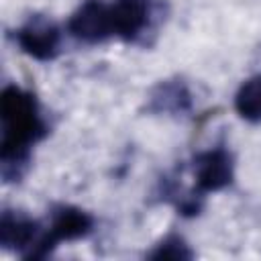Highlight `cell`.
Segmentation results:
<instances>
[{
  "instance_id": "6da1fadb",
  "label": "cell",
  "mask_w": 261,
  "mask_h": 261,
  "mask_svg": "<svg viewBox=\"0 0 261 261\" xmlns=\"http://www.w3.org/2000/svg\"><path fill=\"white\" fill-rule=\"evenodd\" d=\"M0 175L4 184L20 181L31 165L33 147L49 133L33 92L6 86L0 94Z\"/></svg>"
},
{
  "instance_id": "7a4b0ae2",
  "label": "cell",
  "mask_w": 261,
  "mask_h": 261,
  "mask_svg": "<svg viewBox=\"0 0 261 261\" xmlns=\"http://www.w3.org/2000/svg\"><path fill=\"white\" fill-rule=\"evenodd\" d=\"M94 226H96V220L88 210L71 204L53 206L49 224L45 226L41 241L37 243V247L31 251L27 259H45L55 251L59 243L86 239L88 234H92Z\"/></svg>"
},
{
  "instance_id": "3957f363",
  "label": "cell",
  "mask_w": 261,
  "mask_h": 261,
  "mask_svg": "<svg viewBox=\"0 0 261 261\" xmlns=\"http://www.w3.org/2000/svg\"><path fill=\"white\" fill-rule=\"evenodd\" d=\"M112 29L114 37L124 43L145 41L155 31L161 8L155 0H112Z\"/></svg>"
},
{
  "instance_id": "277c9868",
  "label": "cell",
  "mask_w": 261,
  "mask_h": 261,
  "mask_svg": "<svg viewBox=\"0 0 261 261\" xmlns=\"http://www.w3.org/2000/svg\"><path fill=\"white\" fill-rule=\"evenodd\" d=\"M14 41L24 55L47 63L61 51V29L45 14H31L14 31Z\"/></svg>"
},
{
  "instance_id": "5b68a950",
  "label": "cell",
  "mask_w": 261,
  "mask_h": 261,
  "mask_svg": "<svg viewBox=\"0 0 261 261\" xmlns=\"http://www.w3.org/2000/svg\"><path fill=\"white\" fill-rule=\"evenodd\" d=\"M192 175H194V190L200 196L226 190L234 181L232 153L224 147H212L200 151L192 159Z\"/></svg>"
},
{
  "instance_id": "8992f818",
  "label": "cell",
  "mask_w": 261,
  "mask_h": 261,
  "mask_svg": "<svg viewBox=\"0 0 261 261\" xmlns=\"http://www.w3.org/2000/svg\"><path fill=\"white\" fill-rule=\"evenodd\" d=\"M69 35L86 45H98L114 37L110 2L104 0H84L67 20Z\"/></svg>"
},
{
  "instance_id": "52a82bcc",
  "label": "cell",
  "mask_w": 261,
  "mask_h": 261,
  "mask_svg": "<svg viewBox=\"0 0 261 261\" xmlns=\"http://www.w3.org/2000/svg\"><path fill=\"white\" fill-rule=\"evenodd\" d=\"M45 232V226L22 210L4 208L0 214V245L4 251L18 253L22 259L31 255Z\"/></svg>"
},
{
  "instance_id": "ba28073f",
  "label": "cell",
  "mask_w": 261,
  "mask_h": 261,
  "mask_svg": "<svg viewBox=\"0 0 261 261\" xmlns=\"http://www.w3.org/2000/svg\"><path fill=\"white\" fill-rule=\"evenodd\" d=\"M194 108V96L184 77H167L157 82L147 94L145 110L153 116L179 118L190 114Z\"/></svg>"
},
{
  "instance_id": "9c48e42d",
  "label": "cell",
  "mask_w": 261,
  "mask_h": 261,
  "mask_svg": "<svg viewBox=\"0 0 261 261\" xmlns=\"http://www.w3.org/2000/svg\"><path fill=\"white\" fill-rule=\"evenodd\" d=\"M234 110L247 122H261V73L241 84L234 94Z\"/></svg>"
},
{
  "instance_id": "30bf717a",
  "label": "cell",
  "mask_w": 261,
  "mask_h": 261,
  "mask_svg": "<svg viewBox=\"0 0 261 261\" xmlns=\"http://www.w3.org/2000/svg\"><path fill=\"white\" fill-rule=\"evenodd\" d=\"M149 259H173V261H186V259H194V251L188 245V241L181 234L169 232L165 234L159 243H155V247L147 253Z\"/></svg>"
}]
</instances>
